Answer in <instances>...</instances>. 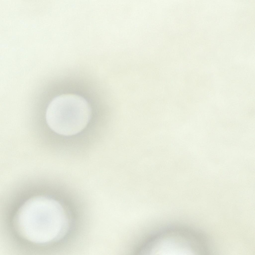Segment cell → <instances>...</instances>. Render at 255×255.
Returning <instances> with one entry per match:
<instances>
[{
	"mask_svg": "<svg viewBox=\"0 0 255 255\" xmlns=\"http://www.w3.org/2000/svg\"><path fill=\"white\" fill-rule=\"evenodd\" d=\"M16 219L21 235L30 241L40 244L56 239L66 221L64 210L58 202L41 196L26 202L18 210Z\"/></svg>",
	"mask_w": 255,
	"mask_h": 255,
	"instance_id": "1",
	"label": "cell"
},
{
	"mask_svg": "<svg viewBox=\"0 0 255 255\" xmlns=\"http://www.w3.org/2000/svg\"><path fill=\"white\" fill-rule=\"evenodd\" d=\"M88 103L79 95L67 94L55 98L47 108V123L54 131L65 136L74 135L86 127L90 119Z\"/></svg>",
	"mask_w": 255,
	"mask_h": 255,
	"instance_id": "2",
	"label": "cell"
}]
</instances>
